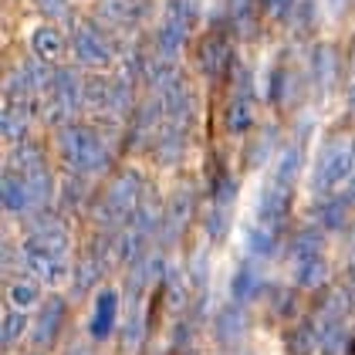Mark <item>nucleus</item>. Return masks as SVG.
<instances>
[{"label":"nucleus","instance_id":"f257e3e1","mask_svg":"<svg viewBox=\"0 0 355 355\" xmlns=\"http://www.w3.org/2000/svg\"><path fill=\"white\" fill-rule=\"evenodd\" d=\"M187 31H190V3L183 0H173L169 3V14L159 24V41L166 48H180V41H187Z\"/></svg>","mask_w":355,"mask_h":355},{"label":"nucleus","instance_id":"f03ea898","mask_svg":"<svg viewBox=\"0 0 355 355\" xmlns=\"http://www.w3.org/2000/svg\"><path fill=\"white\" fill-rule=\"evenodd\" d=\"M75 51H78L85 61H105V55H109V41H105L102 31H95L92 24H85V28H78V34H75Z\"/></svg>","mask_w":355,"mask_h":355},{"label":"nucleus","instance_id":"7ed1b4c3","mask_svg":"<svg viewBox=\"0 0 355 355\" xmlns=\"http://www.w3.org/2000/svg\"><path fill=\"white\" fill-rule=\"evenodd\" d=\"M136 0H102V17H109L115 24H132L139 14Z\"/></svg>","mask_w":355,"mask_h":355},{"label":"nucleus","instance_id":"20e7f679","mask_svg":"<svg viewBox=\"0 0 355 355\" xmlns=\"http://www.w3.org/2000/svg\"><path fill=\"white\" fill-rule=\"evenodd\" d=\"M34 48L41 55H58L61 51V34L55 28H37L34 31Z\"/></svg>","mask_w":355,"mask_h":355},{"label":"nucleus","instance_id":"39448f33","mask_svg":"<svg viewBox=\"0 0 355 355\" xmlns=\"http://www.w3.org/2000/svg\"><path fill=\"white\" fill-rule=\"evenodd\" d=\"M34 7L41 14H48V17H64L68 7H71V0H34Z\"/></svg>","mask_w":355,"mask_h":355},{"label":"nucleus","instance_id":"423d86ee","mask_svg":"<svg viewBox=\"0 0 355 355\" xmlns=\"http://www.w3.org/2000/svg\"><path fill=\"white\" fill-rule=\"evenodd\" d=\"M264 3V10L274 14V17H284V14H291L295 7H298V0H261Z\"/></svg>","mask_w":355,"mask_h":355}]
</instances>
